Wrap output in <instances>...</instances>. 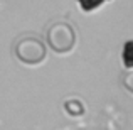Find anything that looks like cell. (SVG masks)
<instances>
[{
  "label": "cell",
  "mask_w": 133,
  "mask_h": 130,
  "mask_svg": "<svg viewBox=\"0 0 133 130\" xmlns=\"http://www.w3.org/2000/svg\"><path fill=\"white\" fill-rule=\"evenodd\" d=\"M45 41L54 52L66 54L76 44V30L66 20H56L45 30Z\"/></svg>",
  "instance_id": "cell-1"
},
{
  "label": "cell",
  "mask_w": 133,
  "mask_h": 130,
  "mask_svg": "<svg viewBox=\"0 0 133 130\" xmlns=\"http://www.w3.org/2000/svg\"><path fill=\"white\" fill-rule=\"evenodd\" d=\"M14 52H15V58L19 59L20 63L36 66V64H41V63L45 59L47 49H45V44L39 39V37L24 36L15 42Z\"/></svg>",
  "instance_id": "cell-2"
},
{
  "label": "cell",
  "mask_w": 133,
  "mask_h": 130,
  "mask_svg": "<svg viewBox=\"0 0 133 130\" xmlns=\"http://www.w3.org/2000/svg\"><path fill=\"white\" fill-rule=\"evenodd\" d=\"M64 108L69 115H74V117H79V115L84 113V107L79 103L78 100H69L64 103Z\"/></svg>",
  "instance_id": "cell-3"
},
{
  "label": "cell",
  "mask_w": 133,
  "mask_h": 130,
  "mask_svg": "<svg viewBox=\"0 0 133 130\" xmlns=\"http://www.w3.org/2000/svg\"><path fill=\"white\" fill-rule=\"evenodd\" d=\"M79 5H81L83 10H86V12H89V10H94L98 9L99 5H103L104 2H108V0H78Z\"/></svg>",
  "instance_id": "cell-4"
},
{
  "label": "cell",
  "mask_w": 133,
  "mask_h": 130,
  "mask_svg": "<svg viewBox=\"0 0 133 130\" xmlns=\"http://www.w3.org/2000/svg\"><path fill=\"white\" fill-rule=\"evenodd\" d=\"M130 49H131V42L128 41L127 42V47H125V63H127V68L131 66V61H130Z\"/></svg>",
  "instance_id": "cell-5"
}]
</instances>
